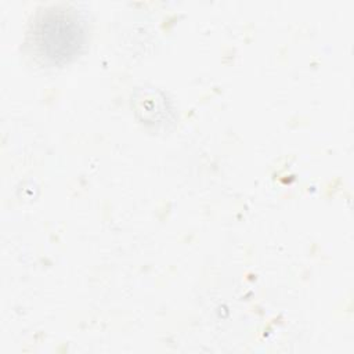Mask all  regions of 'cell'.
I'll return each instance as SVG.
<instances>
[{"instance_id": "1", "label": "cell", "mask_w": 354, "mask_h": 354, "mask_svg": "<svg viewBox=\"0 0 354 354\" xmlns=\"http://www.w3.org/2000/svg\"><path fill=\"white\" fill-rule=\"evenodd\" d=\"M36 44L43 55L53 61H65L82 46L83 32L69 14L48 12L36 26Z\"/></svg>"}]
</instances>
